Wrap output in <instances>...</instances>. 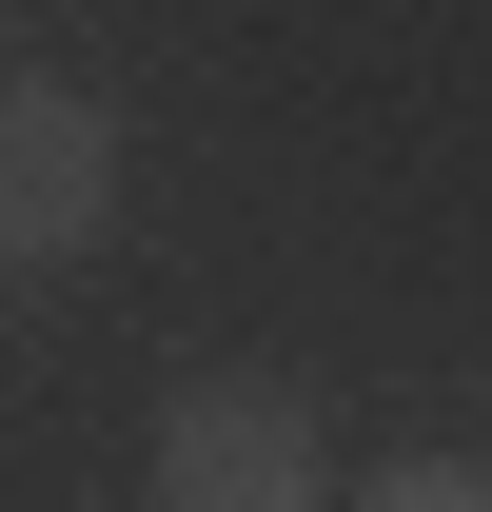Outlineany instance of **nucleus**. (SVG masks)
Instances as JSON below:
<instances>
[{
	"label": "nucleus",
	"instance_id": "1",
	"mask_svg": "<svg viewBox=\"0 0 492 512\" xmlns=\"http://www.w3.org/2000/svg\"><path fill=\"white\" fill-rule=\"evenodd\" d=\"M138 473H158V512H335V434L296 375H178Z\"/></svg>",
	"mask_w": 492,
	"mask_h": 512
},
{
	"label": "nucleus",
	"instance_id": "3",
	"mask_svg": "<svg viewBox=\"0 0 492 512\" xmlns=\"http://www.w3.org/2000/svg\"><path fill=\"white\" fill-rule=\"evenodd\" d=\"M335 512H492V453H394V473H355Z\"/></svg>",
	"mask_w": 492,
	"mask_h": 512
},
{
	"label": "nucleus",
	"instance_id": "2",
	"mask_svg": "<svg viewBox=\"0 0 492 512\" xmlns=\"http://www.w3.org/2000/svg\"><path fill=\"white\" fill-rule=\"evenodd\" d=\"M119 237V119L79 79H0V276H60Z\"/></svg>",
	"mask_w": 492,
	"mask_h": 512
}]
</instances>
